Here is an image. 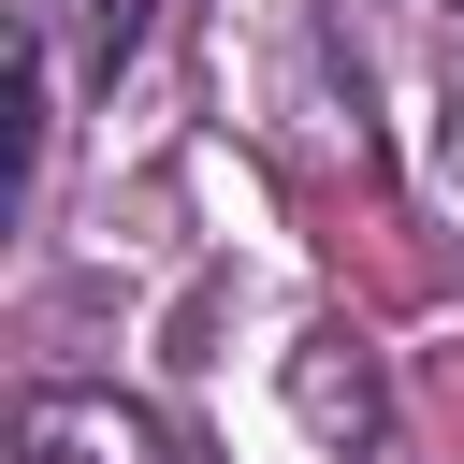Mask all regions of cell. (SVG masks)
Here are the masks:
<instances>
[{
    "label": "cell",
    "mask_w": 464,
    "mask_h": 464,
    "mask_svg": "<svg viewBox=\"0 0 464 464\" xmlns=\"http://www.w3.org/2000/svg\"><path fill=\"white\" fill-rule=\"evenodd\" d=\"M14 464H174V435L145 406H116V392H58V406H29Z\"/></svg>",
    "instance_id": "1"
},
{
    "label": "cell",
    "mask_w": 464,
    "mask_h": 464,
    "mask_svg": "<svg viewBox=\"0 0 464 464\" xmlns=\"http://www.w3.org/2000/svg\"><path fill=\"white\" fill-rule=\"evenodd\" d=\"M290 406H304L319 435H377V377H362V362H334V348H304V362H290Z\"/></svg>",
    "instance_id": "2"
},
{
    "label": "cell",
    "mask_w": 464,
    "mask_h": 464,
    "mask_svg": "<svg viewBox=\"0 0 464 464\" xmlns=\"http://www.w3.org/2000/svg\"><path fill=\"white\" fill-rule=\"evenodd\" d=\"M58 14H72V44H87V58H116V44L145 29V0H58Z\"/></svg>",
    "instance_id": "3"
}]
</instances>
